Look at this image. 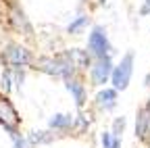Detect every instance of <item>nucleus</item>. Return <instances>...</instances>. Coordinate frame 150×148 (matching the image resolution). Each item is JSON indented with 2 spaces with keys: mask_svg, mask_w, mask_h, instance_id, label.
I'll return each instance as SVG.
<instances>
[{
  "mask_svg": "<svg viewBox=\"0 0 150 148\" xmlns=\"http://www.w3.org/2000/svg\"><path fill=\"white\" fill-rule=\"evenodd\" d=\"M131 73H134V52H127L121 57L119 65L112 67V73H110V81H112V88L117 92L121 90H127L129 81H131Z\"/></svg>",
  "mask_w": 150,
  "mask_h": 148,
  "instance_id": "obj_1",
  "label": "nucleus"
},
{
  "mask_svg": "<svg viewBox=\"0 0 150 148\" xmlns=\"http://www.w3.org/2000/svg\"><path fill=\"white\" fill-rule=\"evenodd\" d=\"M110 42H108V35H106V29L96 25L92 27L90 31V38H88V52L90 57L94 59H102V57H110Z\"/></svg>",
  "mask_w": 150,
  "mask_h": 148,
  "instance_id": "obj_2",
  "label": "nucleus"
},
{
  "mask_svg": "<svg viewBox=\"0 0 150 148\" xmlns=\"http://www.w3.org/2000/svg\"><path fill=\"white\" fill-rule=\"evenodd\" d=\"M2 61L11 67H25L29 65L33 59H31V52L25 48V46H19V44H8L2 52Z\"/></svg>",
  "mask_w": 150,
  "mask_h": 148,
  "instance_id": "obj_3",
  "label": "nucleus"
},
{
  "mask_svg": "<svg viewBox=\"0 0 150 148\" xmlns=\"http://www.w3.org/2000/svg\"><path fill=\"white\" fill-rule=\"evenodd\" d=\"M110 73H112V61H110V57L96 59V61H94V65H90V79H92V86H104V84H108Z\"/></svg>",
  "mask_w": 150,
  "mask_h": 148,
  "instance_id": "obj_4",
  "label": "nucleus"
},
{
  "mask_svg": "<svg viewBox=\"0 0 150 148\" xmlns=\"http://www.w3.org/2000/svg\"><path fill=\"white\" fill-rule=\"evenodd\" d=\"M19 121H21V119H19V115H17L15 106L11 104V100L0 98V125H2L6 132H11V138L19 136V132H17Z\"/></svg>",
  "mask_w": 150,
  "mask_h": 148,
  "instance_id": "obj_5",
  "label": "nucleus"
},
{
  "mask_svg": "<svg viewBox=\"0 0 150 148\" xmlns=\"http://www.w3.org/2000/svg\"><path fill=\"white\" fill-rule=\"evenodd\" d=\"M136 138L142 142L150 140V110L142 106L136 115Z\"/></svg>",
  "mask_w": 150,
  "mask_h": 148,
  "instance_id": "obj_6",
  "label": "nucleus"
},
{
  "mask_svg": "<svg viewBox=\"0 0 150 148\" xmlns=\"http://www.w3.org/2000/svg\"><path fill=\"white\" fill-rule=\"evenodd\" d=\"M96 104L102 110H112L117 106V90L115 88H104L96 94Z\"/></svg>",
  "mask_w": 150,
  "mask_h": 148,
  "instance_id": "obj_7",
  "label": "nucleus"
},
{
  "mask_svg": "<svg viewBox=\"0 0 150 148\" xmlns=\"http://www.w3.org/2000/svg\"><path fill=\"white\" fill-rule=\"evenodd\" d=\"M65 86H67V90L71 92V96H73V100H75V104H77L79 108L86 104V86L81 84V81H77V79H65Z\"/></svg>",
  "mask_w": 150,
  "mask_h": 148,
  "instance_id": "obj_8",
  "label": "nucleus"
},
{
  "mask_svg": "<svg viewBox=\"0 0 150 148\" xmlns=\"http://www.w3.org/2000/svg\"><path fill=\"white\" fill-rule=\"evenodd\" d=\"M48 125H50V129H56V132H67V129H71L75 125V117L67 115V113H56L50 117Z\"/></svg>",
  "mask_w": 150,
  "mask_h": 148,
  "instance_id": "obj_9",
  "label": "nucleus"
},
{
  "mask_svg": "<svg viewBox=\"0 0 150 148\" xmlns=\"http://www.w3.org/2000/svg\"><path fill=\"white\" fill-rule=\"evenodd\" d=\"M67 54H69V59L73 61L75 69H77V67H81V69H88V67L92 65V57H90V52H88V50L71 48V50H67Z\"/></svg>",
  "mask_w": 150,
  "mask_h": 148,
  "instance_id": "obj_10",
  "label": "nucleus"
},
{
  "mask_svg": "<svg viewBox=\"0 0 150 148\" xmlns=\"http://www.w3.org/2000/svg\"><path fill=\"white\" fill-rule=\"evenodd\" d=\"M88 23H90V17H88V15H79V17H75V19L67 25V31H69L71 35H79V33L88 27Z\"/></svg>",
  "mask_w": 150,
  "mask_h": 148,
  "instance_id": "obj_11",
  "label": "nucleus"
},
{
  "mask_svg": "<svg viewBox=\"0 0 150 148\" xmlns=\"http://www.w3.org/2000/svg\"><path fill=\"white\" fill-rule=\"evenodd\" d=\"M27 140H29L31 146H35V144H50L54 140V134H50V132H33Z\"/></svg>",
  "mask_w": 150,
  "mask_h": 148,
  "instance_id": "obj_12",
  "label": "nucleus"
},
{
  "mask_svg": "<svg viewBox=\"0 0 150 148\" xmlns=\"http://www.w3.org/2000/svg\"><path fill=\"white\" fill-rule=\"evenodd\" d=\"M100 146L102 148H121V138H115L110 132L100 134Z\"/></svg>",
  "mask_w": 150,
  "mask_h": 148,
  "instance_id": "obj_13",
  "label": "nucleus"
},
{
  "mask_svg": "<svg viewBox=\"0 0 150 148\" xmlns=\"http://www.w3.org/2000/svg\"><path fill=\"white\" fill-rule=\"evenodd\" d=\"M11 88H13V69H4L2 75H0V90L8 94Z\"/></svg>",
  "mask_w": 150,
  "mask_h": 148,
  "instance_id": "obj_14",
  "label": "nucleus"
},
{
  "mask_svg": "<svg viewBox=\"0 0 150 148\" xmlns=\"http://www.w3.org/2000/svg\"><path fill=\"white\" fill-rule=\"evenodd\" d=\"M123 129H125V117H117L115 119V123H112V136L115 138H121L123 136Z\"/></svg>",
  "mask_w": 150,
  "mask_h": 148,
  "instance_id": "obj_15",
  "label": "nucleus"
},
{
  "mask_svg": "<svg viewBox=\"0 0 150 148\" xmlns=\"http://www.w3.org/2000/svg\"><path fill=\"white\" fill-rule=\"evenodd\" d=\"M13 148H31V144H29V140L23 138V136H15V138H13Z\"/></svg>",
  "mask_w": 150,
  "mask_h": 148,
  "instance_id": "obj_16",
  "label": "nucleus"
},
{
  "mask_svg": "<svg viewBox=\"0 0 150 148\" xmlns=\"http://www.w3.org/2000/svg\"><path fill=\"white\" fill-rule=\"evenodd\" d=\"M140 15H150V0H144V4L140 6Z\"/></svg>",
  "mask_w": 150,
  "mask_h": 148,
  "instance_id": "obj_17",
  "label": "nucleus"
},
{
  "mask_svg": "<svg viewBox=\"0 0 150 148\" xmlns=\"http://www.w3.org/2000/svg\"><path fill=\"white\" fill-rule=\"evenodd\" d=\"M146 108H148V110H150V98H148V102H146Z\"/></svg>",
  "mask_w": 150,
  "mask_h": 148,
  "instance_id": "obj_18",
  "label": "nucleus"
},
{
  "mask_svg": "<svg viewBox=\"0 0 150 148\" xmlns=\"http://www.w3.org/2000/svg\"><path fill=\"white\" fill-rule=\"evenodd\" d=\"M146 84H148V86H150V75H148V77H146Z\"/></svg>",
  "mask_w": 150,
  "mask_h": 148,
  "instance_id": "obj_19",
  "label": "nucleus"
},
{
  "mask_svg": "<svg viewBox=\"0 0 150 148\" xmlns=\"http://www.w3.org/2000/svg\"><path fill=\"white\" fill-rule=\"evenodd\" d=\"M98 2H100V4H104V2H106V0H98Z\"/></svg>",
  "mask_w": 150,
  "mask_h": 148,
  "instance_id": "obj_20",
  "label": "nucleus"
}]
</instances>
